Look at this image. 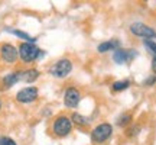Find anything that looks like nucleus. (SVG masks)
I'll use <instances>...</instances> for the list:
<instances>
[{"label":"nucleus","mask_w":156,"mask_h":145,"mask_svg":"<svg viewBox=\"0 0 156 145\" xmlns=\"http://www.w3.org/2000/svg\"><path fill=\"white\" fill-rule=\"evenodd\" d=\"M41 55V50L32 42H23L19 46V57L23 62H34Z\"/></svg>","instance_id":"1"},{"label":"nucleus","mask_w":156,"mask_h":145,"mask_svg":"<svg viewBox=\"0 0 156 145\" xmlns=\"http://www.w3.org/2000/svg\"><path fill=\"white\" fill-rule=\"evenodd\" d=\"M113 134V126L110 123H100L97 125L91 132V141L94 144H103L106 142Z\"/></svg>","instance_id":"2"},{"label":"nucleus","mask_w":156,"mask_h":145,"mask_svg":"<svg viewBox=\"0 0 156 145\" xmlns=\"http://www.w3.org/2000/svg\"><path fill=\"white\" fill-rule=\"evenodd\" d=\"M51 74L54 77H58V78H64L67 77L69 72L73 71V62L69 61L68 58H61L59 61H56L52 67H51Z\"/></svg>","instance_id":"3"},{"label":"nucleus","mask_w":156,"mask_h":145,"mask_svg":"<svg viewBox=\"0 0 156 145\" xmlns=\"http://www.w3.org/2000/svg\"><path fill=\"white\" fill-rule=\"evenodd\" d=\"M52 129H54V134L56 136H67L73 131V122L67 116H59L55 119V122L52 125Z\"/></svg>","instance_id":"4"},{"label":"nucleus","mask_w":156,"mask_h":145,"mask_svg":"<svg viewBox=\"0 0 156 145\" xmlns=\"http://www.w3.org/2000/svg\"><path fill=\"white\" fill-rule=\"evenodd\" d=\"M130 32L134 35V36H139V38H143L145 41H151L152 38L156 36V31L152 29L151 26H147L142 22H134L132 26H130Z\"/></svg>","instance_id":"5"},{"label":"nucleus","mask_w":156,"mask_h":145,"mask_svg":"<svg viewBox=\"0 0 156 145\" xmlns=\"http://www.w3.org/2000/svg\"><path fill=\"white\" fill-rule=\"evenodd\" d=\"M0 57L7 64H15L17 61V57H19V51H17V48L15 45L3 44L0 46Z\"/></svg>","instance_id":"6"},{"label":"nucleus","mask_w":156,"mask_h":145,"mask_svg":"<svg viewBox=\"0 0 156 145\" xmlns=\"http://www.w3.org/2000/svg\"><path fill=\"white\" fill-rule=\"evenodd\" d=\"M80 99H81V93L75 87H68L64 93V105L69 109L77 107L78 103H80Z\"/></svg>","instance_id":"7"},{"label":"nucleus","mask_w":156,"mask_h":145,"mask_svg":"<svg viewBox=\"0 0 156 145\" xmlns=\"http://www.w3.org/2000/svg\"><path fill=\"white\" fill-rule=\"evenodd\" d=\"M38 89L34 87V86H30V87H25V89L19 90L16 95V100L20 102V103H30V102H34L36 97H38Z\"/></svg>","instance_id":"8"},{"label":"nucleus","mask_w":156,"mask_h":145,"mask_svg":"<svg viewBox=\"0 0 156 145\" xmlns=\"http://www.w3.org/2000/svg\"><path fill=\"white\" fill-rule=\"evenodd\" d=\"M134 55H136V52H129V51H124V50H116L114 54H113V60L117 64H123V62L130 61Z\"/></svg>","instance_id":"9"},{"label":"nucleus","mask_w":156,"mask_h":145,"mask_svg":"<svg viewBox=\"0 0 156 145\" xmlns=\"http://www.w3.org/2000/svg\"><path fill=\"white\" fill-rule=\"evenodd\" d=\"M39 77V72L38 70H25V71H20L19 72V80H23V81H26V83H32L35 81L36 78Z\"/></svg>","instance_id":"10"},{"label":"nucleus","mask_w":156,"mask_h":145,"mask_svg":"<svg viewBox=\"0 0 156 145\" xmlns=\"http://www.w3.org/2000/svg\"><path fill=\"white\" fill-rule=\"evenodd\" d=\"M116 48H119V41H107V42H103V44L98 45L97 50L100 52H107V51L116 50Z\"/></svg>","instance_id":"11"},{"label":"nucleus","mask_w":156,"mask_h":145,"mask_svg":"<svg viewBox=\"0 0 156 145\" xmlns=\"http://www.w3.org/2000/svg\"><path fill=\"white\" fill-rule=\"evenodd\" d=\"M19 81V72H10L3 78V84L6 87H12L13 84H16Z\"/></svg>","instance_id":"12"},{"label":"nucleus","mask_w":156,"mask_h":145,"mask_svg":"<svg viewBox=\"0 0 156 145\" xmlns=\"http://www.w3.org/2000/svg\"><path fill=\"white\" fill-rule=\"evenodd\" d=\"M73 119H71V122H74L75 125H80V126H84V125H88L90 121L88 117L83 116V115H80V113H73Z\"/></svg>","instance_id":"13"},{"label":"nucleus","mask_w":156,"mask_h":145,"mask_svg":"<svg viewBox=\"0 0 156 145\" xmlns=\"http://www.w3.org/2000/svg\"><path fill=\"white\" fill-rule=\"evenodd\" d=\"M9 31H10L12 34H15V35H16V36H19V38L25 39L26 42H32V44H34L35 41H36V39H35V38H32L30 35H28V34H26V32H23V31H19V29H9Z\"/></svg>","instance_id":"14"},{"label":"nucleus","mask_w":156,"mask_h":145,"mask_svg":"<svg viewBox=\"0 0 156 145\" xmlns=\"http://www.w3.org/2000/svg\"><path fill=\"white\" fill-rule=\"evenodd\" d=\"M129 86H130V81H129V80H123V81H116V83H113L112 89L114 90V91H122V90L127 89Z\"/></svg>","instance_id":"15"},{"label":"nucleus","mask_w":156,"mask_h":145,"mask_svg":"<svg viewBox=\"0 0 156 145\" xmlns=\"http://www.w3.org/2000/svg\"><path fill=\"white\" fill-rule=\"evenodd\" d=\"M145 46L153 54V57H156V44L155 42H152V41H145Z\"/></svg>","instance_id":"16"},{"label":"nucleus","mask_w":156,"mask_h":145,"mask_svg":"<svg viewBox=\"0 0 156 145\" xmlns=\"http://www.w3.org/2000/svg\"><path fill=\"white\" fill-rule=\"evenodd\" d=\"M130 121H132V116H130V115H123V116H120V119H119V125H120V126H126Z\"/></svg>","instance_id":"17"},{"label":"nucleus","mask_w":156,"mask_h":145,"mask_svg":"<svg viewBox=\"0 0 156 145\" xmlns=\"http://www.w3.org/2000/svg\"><path fill=\"white\" fill-rule=\"evenodd\" d=\"M0 145H16V142L9 136H2L0 138Z\"/></svg>","instance_id":"18"},{"label":"nucleus","mask_w":156,"mask_h":145,"mask_svg":"<svg viewBox=\"0 0 156 145\" xmlns=\"http://www.w3.org/2000/svg\"><path fill=\"white\" fill-rule=\"evenodd\" d=\"M132 131H127V135L129 136H133V135H136L137 132H139V126H134V128H130Z\"/></svg>","instance_id":"19"},{"label":"nucleus","mask_w":156,"mask_h":145,"mask_svg":"<svg viewBox=\"0 0 156 145\" xmlns=\"http://www.w3.org/2000/svg\"><path fill=\"white\" fill-rule=\"evenodd\" d=\"M156 81V77L153 76V77H151V78H147V80H145V84H147V86H152V84Z\"/></svg>","instance_id":"20"},{"label":"nucleus","mask_w":156,"mask_h":145,"mask_svg":"<svg viewBox=\"0 0 156 145\" xmlns=\"http://www.w3.org/2000/svg\"><path fill=\"white\" fill-rule=\"evenodd\" d=\"M152 70L156 74V57H153V60H152Z\"/></svg>","instance_id":"21"},{"label":"nucleus","mask_w":156,"mask_h":145,"mask_svg":"<svg viewBox=\"0 0 156 145\" xmlns=\"http://www.w3.org/2000/svg\"><path fill=\"white\" fill-rule=\"evenodd\" d=\"M2 105H3V103H2V100H0V109H2Z\"/></svg>","instance_id":"22"}]
</instances>
